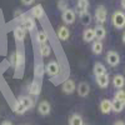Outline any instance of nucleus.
Returning a JSON list of instances; mask_svg holds the SVG:
<instances>
[{
  "label": "nucleus",
  "mask_w": 125,
  "mask_h": 125,
  "mask_svg": "<svg viewBox=\"0 0 125 125\" xmlns=\"http://www.w3.org/2000/svg\"><path fill=\"white\" fill-rule=\"evenodd\" d=\"M50 53H51V48H50V45H48V44L40 45V55H41V56H49Z\"/></svg>",
  "instance_id": "obj_28"
},
{
  "label": "nucleus",
  "mask_w": 125,
  "mask_h": 125,
  "mask_svg": "<svg viewBox=\"0 0 125 125\" xmlns=\"http://www.w3.org/2000/svg\"><path fill=\"white\" fill-rule=\"evenodd\" d=\"M31 15H33L34 18H36V19L43 18L44 16V9H43V6H41L40 4L35 5L33 9H31Z\"/></svg>",
  "instance_id": "obj_21"
},
{
  "label": "nucleus",
  "mask_w": 125,
  "mask_h": 125,
  "mask_svg": "<svg viewBox=\"0 0 125 125\" xmlns=\"http://www.w3.org/2000/svg\"><path fill=\"white\" fill-rule=\"evenodd\" d=\"M111 24L116 29H123L125 26V14L123 11H120V10H116V11L113 14Z\"/></svg>",
  "instance_id": "obj_1"
},
{
  "label": "nucleus",
  "mask_w": 125,
  "mask_h": 125,
  "mask_svg": "<svg viewBox=\"0 0 125 125\" xmlns=\"http://www.w3.org/2000/svg\"><path fill=\"white\" fill-rule=\"evenodd\" d=\"M45 71H46V74L50 75V76H56L59 74V71H60V66H59V64L55 60H51V61H49L46 64Z\"/></svg>",
  "instance_id": "obj_4"
},
{
  "label": "nucleus",
  "mask_w": 125,
  "mask_h": 125,
  "mask_svg": "<svg viewBox=\"0 0 125 125\" xmlns=\"http://www.w3.org/2000/svg\"><path fill=\"white\" fill-rule=\"evenodd\" d=\"M115 99L119 100V101H121L124 105H125V90L119 89V90L115 93Z\"/></svg>",
  "instance_id": "obj_30"
},
{
  "label": "nucleus",
  "mask_w": 125,
  "mask_h": 125,
  "mask_svg": "<svg viewBox=\"0 0 125 125\" xmlns=\"http://www.w3.org/2000/svg\"><path fill=\"white\" fill-rule=\"evenodd\" d=\"M113 85L115 86L116 89H121L125 85V78L120 74H116L115 76L113 78Z\"/></svg>",
  "instance_id": "obj_17"
},
{
  "label": "nucleus",
  "mask_w": 125,
  "mask_h": 125,
  "mask_svg": "<svg viewBox=\"0 0 125 125\" xmlns=\"http://www.w3.org/2000/svg\"><path fill=\"white\" fill-rule=\"evenodd\" d=\"M114 125H125V123H124V121H121V120H119V121H116Z\"/></svg>",
  "instance_id": "obj_35"
},
{
  "label": "nucleus",
  "mask_w": 125,
  "mask_h": 125,
  "mask_svg": "<svg viewBox=\"0 0 125 125\" xmlns=\"http://www.w3.org/2000/svg\"><path fill=\"white\" fill-rule=\"evenodd\" d=\"M83 39H84L85 43H91V41L95 39V35H94V29H85L84 33H83Z\"/></svg>",
  "instance_id": "obj_20"
},
{
  "label": "nucleus",
  "mask_w": 125,
  "mask_h": 125,
  "mask_svg": "<svg viewBox=\"0 0 125 125\" xmlns=\"http://www.w3.org/2000/svg\"><path fill=\"white\" fill-rule=\"evenodd\" d=\"M94 35H95V39L101 41L106 36V30L105 28H104L103 25H96L95 28H94Z\"/></svg>",
  "instance_id": "obj_11"
},
{
  "label": "nucleus",
  "mask_w": 125,
  "mask_h": 125,
  "mask_svg": "<svg viewBox=\"0 0 125 125\" xmlns=\"http://www.w3.org/2000/svg\"><path fill=\"white\" fill-rule=\"evenodd\" d=\"M61 18H62V21H64L65 24H73L75 21V19H76V15H75L74 10L68 9V10H65V11L62 13Z\"/></svg>",
  "instance_id": "obj_7"
},
{
  "label": "nucleus",
  "mask_w": 125,
  "mask_h": 125,
  "mask_svg": "<svg viewBox=\"0 0 125 125\" xmlns=\"http://www.w3.org/2000/svg\"><path fill=\"white\" fill-rule=\"evenodd\" d=\"M36 40H38V43H39L40 45L46 44V43H48V34L45 33L44 30L39 31V33H38V35H36Z\"/></svg>",
  "instance_id": "obj_27"
},
{
  "label": "nucleus",
  "mask_w": 125,
  "mask_h": 125,
  "mask_svg": "<svg viewBox=\"0 0 125 125\" xmlns=\"http://www.w3.org/2000/svg\"><path fill=\"white\" fill-rule=\"evenodd\" d=\"M88 8H89V0H78L76 3V11L80 14L88 11Z\"/></svg>",
  "instance_id": "obj_14"
},
{
  "label": "nucleus",
  "mask_w": 125,
  "mask_h": 125,
  "mask_svg": "<svg viewBox=\"0 0 125 125\" xmlns=\"http://www.w3.org/2000/svg\"><path fill=\"white\" fill-rule=\"evenodd\" d=\"M19 20L21 21V25H20V26L24 28L25 31H26V30H28V31L34 30V28H35V21H34V19H33V18H26L25 15H23Z\"/></svg>",
  "instance_id": "obj_5"
},
{
  "label": "nucleus",
  "mask_w": 125,
  "mask_h": 125,
  "mask_svg": "<svg viewBox=\"0 0 125 125\" xmlns=\"http://www.w3.org/2000/svg\"><path fill=\"white\" fill-rule=\"evenodd\" d=\"M106 61H108V64L110 66H116L120 62V56H119V54L116 53V51L110 50L106 54Z\"/></svg>",
  "instance_id": "obj_6"
},
{
  "label": "nucleus",
  "mask_w": 125,
  "mask_h": 125,
  "mask_svg": "<svg viewBox=\"0 0 125 125\" xmlns=\"http://www.w3.org/2000/svg\"><path fill=\"white\" fill-rule=\"evenodd\" d=\"M121 6L123 9H125V0H121Z\"/></svg>",
  "instance_id": "obj_36"
},
{
  "label": "nucleus",
  "mask_w": 125,
  "mask_h": 125,
  "mask_svg": "<svg viewBox=\"0 0 125 125\" xmlns=\"http://www.w3.org/2000/svg\"><path fill=\"white\" fill-rule=\"evenodd\" d=\"M121 39H123V43H124V44H125V33H124V34H123V38H121Z\"/></svg>",
  "instance_id": "obj_37"
},
{
  "label": "nucleus",
  "mask_w": 125,
  "mask_h": 125,
  "mask_svg": "<svg viewBox=\"0 0 125 125\" xmlns=\"http://www.w3.org/2000/svg\"><path fill=\"white\" fill-rule=\"evenodd\" d=\"M10 64L14 68H21L24 66V54L20 50L15 51L14 54L10 55Z\"/></svg>",
  "instance_id": "obj_2"
},
{
  "label": "nucleus",
  "mask_w": 125,
  "mask_h": 125,
  "mask_svg": "<svg viewBox=\"0 0 125 125\" xmlns=\"http://www.w3.org/2000/svg\"><path fill=\"white\" fill-rule=\"evenodd\" d=\"M21 3L24 5H31V4L34 3V0H21Z\"/></svg>",
  "instance_id": "obj_33"
},
{
  "label": "nucleus",
  "mask_w": 125,
  "mask_h": 125,
  "mask_svg": "<svg viewBox=\"0 0 125 125\" xmlns=\"http://www.w3.org/2000/svg\"><path fill=\"white\" fill-rule=\"evenodd\" d=\"M103 49H104L103 43H101V41H99V40L94 41L93 45H91V51H93L94 54H96V55H99V54L103 53Z\"/></svg>",
  "instance_id": "obj_23"
},
{
  "label": "nucleus",
  "mask_w": 125,
  "mask_h": 125,
  "mask_svg": "<svg viewBox=\"0 0 125 125\" xmlns=\"http://www.w3.org/2000/svg\"><path fill=\"white\" fill-rule=\"evenodd\" d=\"M93 71H94V75L95 76H101L104 74H106V68L103 62H95Z\"/></svg>",
  "instance_id": "obj_12"
},
{
  "label": "nucleus",
  "mask_w": 125,
  "mask_h": 125,
  "mask_svg": "<svg viewBox=\"0 0 125 125\" xmlns=\"http://www.w3.org/2000/svg\"><path fill=\"white\" fill-rule=\"evenodd\" d=\"M100 110L103 114H109L111 111V101L109 99H104L100 103Z\"/></svg>",
  "instance_id": "obj_19"
},
{
  "label": "nucleus",
  "mask_w": 125,
  "mask_h": 125,
  "mask_svg": "<svg viewBox=\"0 0 125 125\" xmlns=\"http://www.w3.org/2000/svg\"><path fill=\"white\" fill-rule=\"evenodd\" d=\"M61 89H62V91H64L65 94H73V93L76 90V85H75L74 80L68 79L66 81H64V84H62Z\"/></svg>",
  "instance_id": "obj_10"
},
{
  "label": "nucleus",
  "mask_w": 125,
  "mask_h": 125,
  "mask_svg": "<svg viewBox=\"0 0 125 125\" xmlns=\"http://www.w3.org/2000/svg\"><path fill=\"white\" fill-rule=\"evenodd\" d=\"M18 101L20 104H23V105L26 108V110L34 108V100H33V98H30V96H20Z\"/></svg>",
  "instance_id": "obj_15"
},
{
  "label": "nucleus",
  "mask_w": 125,
  "mask_h": 125,
  "mask_svg": "<svg viewBox=\"0 0 125 125\" xmlns=\"http://www.w3.org/2000/svg\"><path fill=\"white\" fill-rule=\"evenodd\" d=\"M40 91H41V88H40V84L39 83H36V81H33L30 84V86H29V94L30 95H39L40 94Z\"/></svg>",
  "instance_id": "obj_22"
},
{
  "label": "nucleus",
  "mask_w": 125,
  "mask_h": 125,
  "mask_svg": "<svg viewBox=\"0 0 125 125\" xmlns=\"http://www.w3.org/2000/svg\"><path fill=\"white\" fill-rule=\"evenodd\" d=\"M13 110L16 113V114H20V115H21V114H24L25 111H26V108L23 105V104H20L19 101L15 104L14 105V108H13Z\"/></svg>",
  "instance_id": "obj_29"
},
{
  "label": "nucleus",
  "mask_w": 125,
  "mask_h": 125,
  "mask_svg": "<svg viewBox=\"0 0 125 125\" xmlns=\"http://www.w3.org/2000/svg\"><path fill=\"white\" fill-rule=\"evenodd\" d=\"M69 36H70V30L66 26H60L58 30V38L62 41H65L69 39Z\"/></svg>",
  "instance_id": "obj_16"
},
{
  "label": "nucleus",
  "mask_w": 125,
  "mask_h": 125,
  "mask_svg": "<svg viewBox=\"0 0 125 125\" xmlns=\"http://www.w3.org/2000/svg\"><path fill=\"white\" fill-rule=\"evenodd\" d=\"M109 83H110V79H109L108 73H106V74H104V75H101V76H96V84L100 88H103V89L108 88Z\"/></svg>",
  "instance_id": "obj_13"
},
{
  "label": "nucleus",
  "mask_w": 125,
  "mask_h": 125,
  "mask_svg": "<svg viewBox=\"0 0 125 125\" xmlns=\"http://www.w3.org/2000/svg\"><path fill=\"white\" fill-rule=\"evenodd\" d=\"M69 125H83V118L79 114H73L69 118Z\"/></svg>",
  "instance_id": "obj_25"
},
{
  "label": "nucleus",
  "mask_w": 125,
  "mask_h": 125,
  "mask_svg": "<svg viewBox=\"0 0 125 125\" xmlns=\"http://www.w3.org/2000/svg\"><path fill=\"white\" fill-rule=\"evenodd\" d=\"M124 106H125L124 104H123L121 101L116 100V99H114V100L111 101V110H113L114 113H120V111H123Z\"/></svg>",
  "instance_id": "obj_24"
},
{
  "label": "nucleus",
  "mask_w": 125,
  "mask_h": 125,
  "mask_svg": "<svg viewBox=\"0 0 125 125\" xmlns=\"http://www.w3.org/2000/svg\"><path fill=\"white\" fill-rule=\"evenodd\" d=\"M44 71H45V69H44L43 64H38L36 65V68H35V75L36 76H43L44 75Z\"/></svg>",
  "instance_id": "obj_32"
},
{
  "label": "nucleus",
  "mask_w": 125,
  "mask_h": 125,
  "mask_svg": "<svg viewBox=\"0 0 125 125\" xmlns=\"http://www.w3.org/2000/svg\"><path fill=\"white\" fill-rule=\"evenodd\" d=\"M106 18H108V10L105 6L103 5H99L96 9H95V20L99 23V25L104 24L106 21Z\"/></svg>",
  "instance_id": "obj_3"
},
{
  "label": "nucleus",
  "mask_w": 125,
  "mask_h": 125,
  "mask_svg": "<svg viewBox=\"0 0 125 125\" xmlns=\"http://www.w3.org/2000/svg\"><path fill=\"white\" fill-rule=\"evenodd\" d=\"M1 125H13V123H11V121H9V120H5V121L1 123Z\"/></svg>",
  "instance_id": "obj_34"
},
{
  "label": "nucleus",
  "mask_w": 125,
  "mask_h": 125,
  "mask_svg": "<svg viewBox=\"0 0 125 125\" xmlns=\"http://www.w3.org/2000/svg\"><path fill=\"white\" fill-rule=\"evenodd\" d=\"M91 20H93V18H91V14L89 11H85V13L80 14V21H81L83 25H90Z\"/></svg>",
  "instance_id": "obj_26"
},
{
  "label": "nucleus",
  "mask_w": 125,
  "mask_h": 125,
  "mask_svg": "<svg viewBox=\"0 0 125 125\" xmlns=\"http://www.w3.org/2000/svg\"><path fill=\"white\" fill-rule=\"evenodd\" d=\"M25 34H26L25 29L21 28L20 25L14 29V36H15V39H16L18 41H23V40L25 39Z\"/></svg>",
  "instance_id": "obj_18"
},
{
  "label": "nucleus",
  "mask_w": 125,
  "mask_h": 125,
  "mask_svg": "<svg viewBox=\"0 0 125 125\" xmlns=\"http://www.w3.org/2000/svg\"><path fill=\"white\" fill-rule=\"evenodd\" d=\"M58 9L60 10V11H62V13H64L65 10H68L69 5H68L66 0H59V1H58Z\"/></svg>",
  "instance_id": "obj_31"
},
{
  "label": "nucleus",
  "mask_w": 125,
  "mask_h": 125,
  "mask_svg": "<svg viewBox=\"0 0 125 125\" xmlns=\"http://www.w3.org/2000/svg\"><path fill=\"white\" fill-rule=\"evenodd\" d=\"M38 111L40 115H49L50 111H51V106H50V104L49 101L46 100H43V101H40L39 103V105H38Z\"/></svg>",
  "instance_id": "obj_9"
},
{
  "label": "nucleus",
  "mask_w": 125,
  "mask_h": 125,
  "mask_svg": "<svg viewBox=\"0 0 125 125\" xmlns=\"http://www.w3.org/2000/svg\"><path fill=\"white\" fill-rule=\"evenodd\" d=\"M76 91L79 94V96L85 98V96L89 95V93H90V86H89L88 83L81 81V83H79V85L76 86Z\"/></svg>",
  "instance_id": "obj_8"
}]
</instances>
